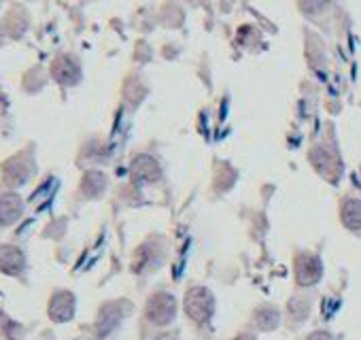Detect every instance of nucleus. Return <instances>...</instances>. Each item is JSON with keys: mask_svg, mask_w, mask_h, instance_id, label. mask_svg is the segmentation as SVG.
<instances>
[{"mask_svg": "<svg viewBox=\"0 0 361 340\" xmlns=\"http://www.w3.org/2000/svg\"><path fill=\"white\" fill-rule=\"evenodd\" d=\"M185 310L196 323L209 321V317L213 315V296H211V291L204 289V287H194L185 298Z\"/></svg>", "mask_w": 361, "mask_h": 340, "instance_id": "1", "label": "nucleus"}, {"mask_svg": "<svg viewBox=\"0 0 361 340\" xmlns=\"http://www.w3.org/2000/svg\"><path fill=\"white\" fill-rule=\"evenodd\" d=\"M176 315V302L170 293H155L147 302V319L155 325H166Z\"/></svg>", "mask_w": 361, "mask_h": 340, "instance_id": "2", "label": "nucleus"}, {"mask_svg": "<svg viewBox=\"0 0 361 340\" xmlns=\"http://www.w3.org/2000/svg\"><path fill=\"white\" fill-rule=\"evenodd\" d=\"M295 279L300 285H312L321 279V262L310 255L302 253L295 257Z\"/></svg>", "mask_w": 361, "mask_h": 340, "instance_id": "3", "label": "nucleus"}, {"mask_svg": "<svg viewBox=\"0 0 361 340\" xmlns=\"http://www.w3.org/2000/svg\"><path fill=\"white\" fill-rule=\"evenodd\" d=\"M75 315V296L68 293V291H58L54 298H51V304H49V317L58 323H64L68 319H73Z\"/></svg>", "mask_w": 361, "mask_h": 340, "instance_id": "4", "label": "nucleus"}, {"mask_svg": "<svg viewBox=\"0 0 361 340\" xmlns=\"http://www.w3.org/2000/svg\"><path fill=\"white\" fill-rule=\"evenodd\" d=\"M24 253L16 247H0V270L7 274H20L24 270Z\"/></svg>", "mask_w": 361, "mask_h": 340, "instance_id": "5", "label": "nucleus"}, {"mask_svg": "<svg viewBox=\"0 0 361 340\" xmlns=\"http://www.w3.org/2000/svg\"><path fill=\"white\" fill-rule=\"evenodd\" d=\"M22 215V200L16 194H5L0 198V226H9Z\"/></svg>", "mask_w": 361, "mask_h": 340, "instance_id": "6", "label": "nucleus"}, {"mask_svg": "<svg viewBox=\"0 0 361 340\" xmlns=\"http://www.w3.org/2000/svg\"><path fill=\"white\" fill-rule=\"evenodd\" d=\"M54 77L64 83V85H73L79 79V66L75 60L71 58H58L54 62Z\"/></svg>", "mask_w": 361, "mask_h": 340, "instance_id": "7", "label": "nucleus"}, {"mask_svg": "<svg viewBox=\"0 0 361 340\" xmlns=\"http://www.w3.org/2000/svg\"><path fill=\"white\" fill-rule=\"evenodd\" d=\"M342 224L348 230H361V202L346 200L342 207Z\"/></svg>", "mask_w": 361, "mask_h": 340, "instance_id": "8", "label": "nucleus"}, {"mask_svg": "<svg viewBox=\"0 0 361 340\" xmlns=\"http://www.w3.org/2000/svg\"><path fill=\"white\" fill-rule=\"evenodd\" d=\"M119 319H121V315L117 312V306H115V304L104 306L102 312H100V319H98V334H100V336H106V334L115 327V323H117Z\"/></svg>", "mask_w": 361, "mask_h": 340, "instance_id": "9", "label": "nucleus"}, {"mask_svg": "<svg viewBox=\"0 0 361 340\" xmlns=\"http://www.w3.org/2000/svg\"><path fill=\"white\" fill-rule=\"evenodd\" d=\"M134 173L140 175L142 179H155L159 175V168H157L155 159H151V157L145 155V157H138L134 162Z\"/></svg>", "mask_w": 361, "mask_h": 340, "instance_id": "10", "label": "nucleus"}, {"mask_svg": "<svg viewBox=\"0 0 361 340\" xmlns=\"http://www.w3.org/2000/svg\"><path fill=\"white\" fill-rule=\"evenodd\" d=\"M255 323L262 327V329H274L279 325V312L274 308H262L257 310L255 315Z\"/></svg>", "mask_w": 361, "mask_h": 340, "instance_id": "11", "label": "nucleus"}, {"mask_svg": "<svg viewBox=\"0 0 361 340\" xmlns=\"http://www.w3.org/2000/svg\"><path fill=\"white\" fill-rule=\"evenodd\" d=\"M308 340H331V336L327 332H314L312 336H308Z\"/></svg>", "mask_w": 361, "mask_h": 340, "instance_id": "12", "label": "nucleus"}, {"mask_svg": "<svg viewBox=\"0 0 361 340\" xmlns=\"http://www.w3.org/2000/svg\"><path fill=\"white\" fill-rule=\"evenodd\" d=\"M236 340H255L253 336H249V334H245V336H238Z\"/></svg>", "mask_w": 361, "mask_h": 340, "instance_id": "13", "label": "nucleus"}]
</instances>
